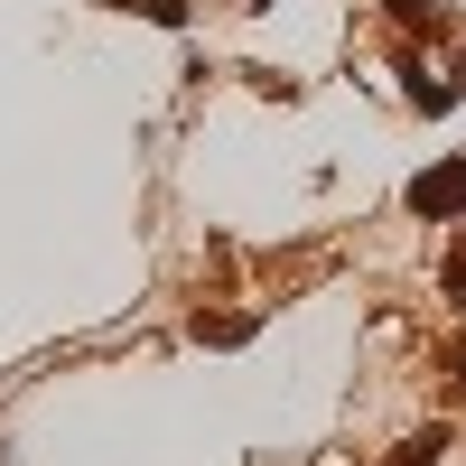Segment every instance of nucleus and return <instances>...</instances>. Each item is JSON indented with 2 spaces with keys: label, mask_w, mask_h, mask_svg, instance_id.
<instances>
[{
  "label": "nucleus",
  "mask_w": 466,
  "mask_h": 466,
  "mask_svg": "<svg viewBox=\"0 0 466 466\" xmlns=\"http://www.w3.org/2000/svg\"><path fill=\"white\" fill-rule=\"evenodd\" d=\"M392 19H401V28H439L448 10H439V0H392Z\"/></svg>",
  "instance_id": "3"
},
{
  "label": "nucleus",
  "mask_w": 466,
  "mask_h": 466,
  "mask_svg": "<svg viewBox=\"0 0 466 466\" xmlns=\"http://www.w3.org/2000/svg\"><path fill=\"white\" fill-rule=\"evenodd\" d=\"M243 10H270V0H243Z\"/></svg>",
  "instance_id": "6"
},
{
  "label": "nucleus",
  "mask_w": 466,
  "mask_h": 466,
  "mask_svg": "<svg viewBox=\"0 0 466 466\" xmlns=\"http://www.w3.org/2000/svg\"><path fill=\"white\" fill-rule=\"evenodd\" d=\"M448 299H466V243L448 252Z\"/></svg>",
  "instance_id": "5"
},
{
  "label": "nucleus",
  "mask_w": 466,
  "mask_h": 466,
  "mask_svg": "<svg viewBox=\"0 0 466 466\" xmlns=\"http://www.w3.org/2000/svg\"><path fill=\"white\" fill-rule=\"evenodd\" d=\"M410 215H430V224H466V159H439L430 177H410Z\"/></svg>",
  "instance_id": "1"
},
{
  "label": "nucleus",
  "mask_w": 466,
  "mask_h": 466,
  "mask_svg": "<svg viewBox=\"0 0 466 466\" xmlns=\"http://www.w3.org/2000/svg\"><path fill=\"white\" fill-rule=\"evenodd\" d=\"M243 336H252L243 308H224V318H197V345H243Z\"/></svg>",
  "instance_id": "2"
},
{
  "label": "nucleus",
  "mask_w": 466,
  "mask_h": 466,
  "mask_svg": "<svg viewBox=\"0 0 466 466\" xmlns=\"http://www.w3.org/2000/svg\"><path fill=\"white\" fill-rule=\"evenodd\" d=\"M430 457H439V430H430V439H401V457H392V466H430Z\"/></svg>",
  "instance_id": "4"
},
{
  "label": "nucleus",
  "mask_w": 466,
  "mask_h": 466,
  "mask_svg": "<svg viewBox=\"0 0 466 466\" xmlns=\"http://www.w3.org/2000/svg\"><path fill=\"white\" fill-rule=\"evenodd\" d=\"M112 10H131V0H112Z\"/></svg>",
  "instance_id": "7"
}]
</instances>
